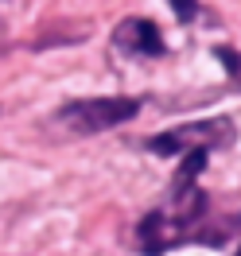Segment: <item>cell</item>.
<instances>
[{
  "mask_svg": "<svg viewBox=\"0 0 241 256\" xmlns=\"http://www.w3.org/2000/svg\"><path fill=\"white\" fill-rule=\"evenodd\" d=\"M136 112H140L136 97H82V101H70V105L59 109V124L90 136V132H105V128L125 124Z\"/></svg>",
  "mask_w": 241,
  "mask_h": 256,
  "instance_id": "cell-1",
  "label": "cell"
},
{
  "mask_svg": "<svg viewBox=\"0 0 241 256\" xmlns=\"http://www.w3.org/2000/svg\"><path fill=\"white\" fill-rule=\"evenodd\" d=\"M233 140V120L229 116H214V120H194V124H179L163 136H152L148 148L160 152V156H175V152H187V148H202L206 152L210 144H229Z\"/></svg>",
  "mask_w": 241,
  "mask_h": 256,
  "instance_id": "cell-2",
  "label": "cell"
},
{
  "mask_svg": "<svg viewBox=\"0 0 241 256\" xmlns=\"http://www.w3.org/2000/svg\"><path fill=\"white\" fill-rule=\"evenodd\" d=\"M113 43L121 50H129V54H144V58H160L163 50V35L160 28L152 24V20H140V16H132V20H121L117 24V32H113Z\"/></svg>",
  "mask_w": 241,
  "mask_h": 256,
  "instance_id": "cell-3",
  "label": "cell"
},
{
  "mask_svg": "<svg viewBox=\"0 0 241 256\" xmlns=\"http://www.w3.org/2000/svg\"><path fill=\"white\" fill-rule=\"evenodd\" d=\"M187 233H191V229H187L183 222H175L171 214H148L144 222L136 225V240H140V252H144V256L167 252V248L179 244Z\"/></svg>",
  "mask_w": 241,
  "mask_h": 256,
  "instance_id": "cell-4",
  "label": "cell"
},
{
  "mask_svg": "<svg viewBox=\"0 0 241 256\" xmlns=\"http://www.w3.org/2000/svg\"><path fill=\"white\" fill-rule=\"evenodd\" d=\"M214 54H218V62H225V70H229L233 78H241V54H237V50H229V47H218Z\"/></svg>",
  "mask_w": 241,
  "mask_h": 256,
  "instance_id": "cell-5",
  "label": "cell"
},
{
  "mask_svg": "<svg viewBox=\"0 0 241 256\" xmlns=\"http://www.w3.org/2000/svg\"><path fill=\"white\" fill-rule=\"evenodd\" d=\"M167 4H171V12H175L179 20H191L194 12H198V4H194V0H167Z\"/></svg>",
  "mask_w": 241,
  "mask_h": 256,
  "instance_id": "cell-6",
  "label": "cell"
},
{
  "mask_svg": "<svg viewBox=\"0 0 241 256\" xmlns=\"http://www.w3.org/2000/svg\"><path fill=\"white\" fill-rule=\"evenodd\" d=\"M237 256H241V252H237Z\"/></svg>",
  "mask_w": 241,
  "mask_h": 256,
  "instance_id": "cell-7",
  "label": "cell"
}]
</instances>
